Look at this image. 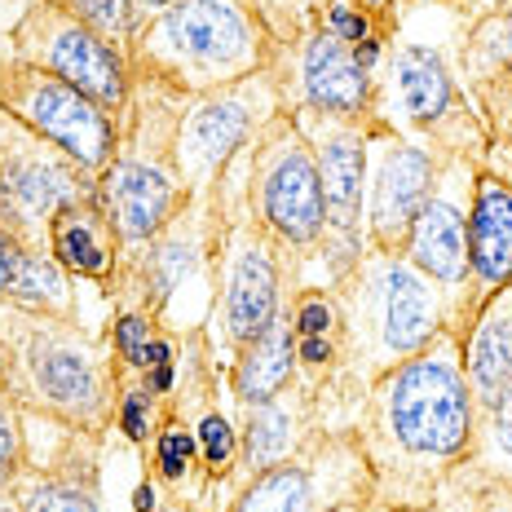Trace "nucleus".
<instances>
[{
	"label": "nucleus",
	"mask_w": 512,
	"mask_h": 512,
	"mask_svg": "<svg viewBox=\"0 0 512 512\" xmlns=\"http://www.w3.org/2000/svg\"><path fill=\"white\" fill-rule=\"evenodd\" d=\"M473 433L477 402L464 358L460 345L442 332L429 349L376 380L358 446L380 499H411V486H429L433 464L460 460L473 446Z\"/></svg>",
	"instance_id": "1"
},
{
	"label": "nucleus",
	"mask_w": 512,
	"mask_h": 512,
	"mask_svg": "<svg viewBox=\"0 0 512 512\" xmlns=\"http://www.w3.org/2000/svg\"><path fill=\"white\" fill-rule=\"evenodd\" d=\"M5 384L23 415H40L71 433L102 437L120 411V367L106 358L80 323L0 305Z\"/></svg>",
	"instance_id": "2"
},
{
	"label": "nucleus",
	"mask_w": 512,
	"mask_h": 512,
	"mask_svg": "<svg viewBox=\"0 0 512 512\" xmlns=\"http://www.w3.org/2000/svg\"><path fill=\"white\" fill-rule=\"evenodd\" d=\"M279 45L243 0H173L142 18L128 67L177 98H204L270 71Z\"/></svg>",
	"instance_id": "3"
},
{
	"label": "nucleus",
	"mask_w": 512,
	"mask_h": 512,
	"mask_svg": "<svg viewBox=\"0 0 512 512\" xmlns=\"http://www.w3.org/2000/svg\"><path fill=\"white\" fill-rule=\"evenodd\" d=\"M340 309L349 327V367L345 376L362 380L384 376L389 367L415 358L446 332V301L442 292L424 279L407 256L371 252L336 274Z\"/></svg>",
	"instance_id": "4"
},
{
	"label": "nucleus",
	"mask_w": 512,
	"mask_h": 512,
	"mask_svg": "<svg viewBox=\"0 0 512 512\" xmlns=\"http://www.w3.org/2000/svg\"><path fill=\"white\" fill-rule=\"evenodd\" d=\"M248 212L283 252H314L327 239L318 159L301 124L279 111L248 146Z\"/></svg>",
	"instance_id": "5"
},
{
	"label": "nucleus",
	"mask_w": 512,
	"mask_h": 512,
	"mask_svg": "<svg viewBox=\"0 0 512 512\" xmlns=\"http://www.w3.org/2000/svg\"><path fill=\"white\" fill-rule=\"evenodd\" d=\"M283 111L279 76L256 71V76L230 84V89L186 98L177 115V177L190 190V199H208L230 173V164L256 142L265 124Z\"/></svg>",
	"instance_id": "6"
},
{
	"label": "nucleus",
	"mask_w": 512,
	"mask_h": 512,
	"mask_svg": "<svg viewBox=\"0 0 512 512\" xmlns=\"http://www.w3.org/2000/svg\"><path fill=\"white\" fill-rule=\"evenodd\" d=\"M0 111L45 137L49 146H58L93 177H102L120 151V115L14 53H0Z\"/></svg>",
	"instance_id": "7"
},
{
	"label": "nucleus",
	"mask_w": 512,
	"mask_h": 512,
	"mask_svg": "<svg viewBox=\"0 0 512 512\" xmlns=\"http://www.w3.org/2000/svg\"><path fill=\"white\" fill-rule=\"evenodd\" d=\"M89 195H98V177L0 111V226L27 248L49 252L53 217Z\"/></svg>",
	"instance_id": "8"
},
{
	"label": "nucleus",
	"mask_w": 512,
	"mask_h": 512,
	"mask_svg": "<svg viewBox=\"0 0 512 512\" xmlns=\"http://www.w3.org/2000/svg\"><path fill=\"white\" fill-rule=\"evenodd\" d=\"M5 53L31 62V67L49 71V76L67 80L71 89L89 93L98 106L111 115H124L128 98H133V67L128 53L115 49L106 36L84 27L80 18L62 14V9L31 0L18 14V23L5 36Z\"/></svg>",
	"instance_id": "9"
},
{
	"label": "nucleus",
	"mask_w": 512,
	"mask_h": 512,
	"mask_svg": "<svg viewBox=\"0 0 512 512\" xmlns=\"http://www.w3.org/2000/svg\"><path fill=\"white\" fill-rule=\"evenodd\" d=\"M301 124L309 151L318 159L327 204V239L323 248L332 256V274H345L362 256V186H367V142L376 120H332V115L301 111L292 115Z\"/></svg>",
	"instance_id": "10"
},
{
	"label": "nucleus",
	"mask_w": 512,
	"mask_h": 512,
	"mask_svg": "<svg viewBox=\"0 0 512 512\" xmlns=\"http://www.w3.org/2000/svg\"><path fill=\"white\" fill-rule=\"evenodd\" d=\"M212 248L221 256L217 318L226 327L230 349L239 354L283 309V265H279L283 248L256 226L252 212H243L226 230L212 234Z\"/></svg>",
	"instance_id": "11"
},
{
	"label": "nucleus",
	"mask_w": 512,
	"mask_h": 512,
	"mask_svg": "<svg viewBox=\"0 0 512 512\" xmlns=\"http://www.w3.org/2000/svg\"><path fill=\"white\" fill-rule=\"evenodd\" d=\"M442 164L407 142V137L389 133V124H371L367 142V208H362V243L371 252L402 256L407 234L420 217L424 199L433 195Z\"/></svg>",
	"instance_id": "12"
},
{
	"label": "nucleus",
	"mask_w": 512,
	"mask_h": 512,
	"mask_svg": "<svg viewBox=\"0 0 512 512\" xmlns=\"http://www.w3.org/2000/svg\"><path fill=\"white\" fill-rule=\"evenodd\" d=\"M389 93L393 111L407 120L415 133L433 137L442 155H464L473 142V115L455 89L451 67L442 53L429 45H398L389 53Z\"/></svg>",
	"instance_id": "13"
},
{
	"label": "nucleus",
	"mask_w": 512,
	"mask_h": 512,
	"mask_svg": "<svg viewBox=\"0 0 512 512\" xmlns=\"http://www.w3.org/2000/svg\"><path fill=\"white\" fill-rule=\"evenodd\" d=\"M292 58L296 111H318L332 120H376V71L354 58V45L336 40L332 31L309 23L292 45L279 49Z\"/></svg>",
	"instance_id": "14"
},
{
	"label": "nucleus",
	"mask_w": 512,
	"mask_h": 512,
	"mask_svg": "<svg viewBox=\"0 0 512 512\" xmlns=\"http://www.w3.org/2000/svg\"><path fill=\"white\" fill-rule=\"evenodd\" d=\"M402 256L442 292V301L460 296L473 283V270H468V212L460 195L442 190V173H437L433 195L424 199L420 217H415Z\"/></svg>",
	"instance_id": "15"
},
{
	"label": "nucleus",
	"mask_w": 512,
	"mask_h": 512,
	"mask_svg": "<svg viewBox=\"0 0 512 512\" xmlns=\"http://www.w3.org/2000/svg\"><path fill=\"white\" fill-rule=\"evenodd\" d=\"M93 442H98V437L67 429V442L53 451L49 464L27 460V468L14 477V486H9L18 512H102Z\"/></svg>",
	"instance_id": "16"
},
{
	"label": "nucleus",
	"mask_w": 512,
	"mask_h": 512,
	"mask_svg": "<svg viewBox=\"0 0 512 512\" xmlns=\"http://www.w3.org/2000/svg\"><path fill=\"white\" fill-rule=\"evenodd\" d=\"M49 256L71 274V279H89V283L111 287L115 270H120L124 243H120V234H115L98 195L80 199V204L62 208L58 217H53Z\"/></svg>",
	"instance_id": "17"
},
{
	"label": "nucleus",
	"mask_w": 512,
	"mask_h": 512,
	"mask_svg": "<svg viewBox=\"0 0 512 512\" xmlns=\"http://www.w3.org/2000/svg\"><path fill=\"white\" fill-rule=\"evenodd\" d=\"M468 270L473 283L499 292L512 283V186L495 173L473 177L468 199Z\"/></svg>",
	"instance_id": "18"
},
{
	"label": "nucleus",
	"mask_w": 512,
	"mask_h": 512,
	"mask_svg": "<svg viewBox=\"0 0 512 512\" xmlns=\"http://www.w3.org/2000/svg\"><path fill=\"white\" fill-rule=\"evenodd\" d=\"M460 358L473 402L495 411L512 389V283L508 292H490V301L468 318Z\"/></svg>",
	"instance_id": "19"
},
{
	"label": "nucleus",
	"mask_w": 512,
	"mask_h": 512,
	"mask_svg": "<svg viewBox=\"0 0 512 512\" xmlns=\"http://www.w3.org/2000/svg\"><path fill=\"white\" fill-rule=\"evenodd\" d=\"M0 305L76 323L71 274L62 270L49 252H36V248H27L23 239H14L5 226H0Z\"/></svg>",
	"instance_id": "20"
},
{
	"label": "nucleus",
	"mask_w": 512,
	"mask_h": 512,
	"mask_svg": "<svg viewBox=\"0 0 512 512\" xmlns=\"http://www.w3.org/2000/svg\"><path fill=\"white\" fill-rule=\"evenodd\" d=\"M340 442L345 437H318L305 451H296L292 460L256 473L230 512H323V508H332V504H318V482H323V468L332 464Z\"/></svg>",
	"instance_id": "21"
},
{
	"label": "nucleus",
	"mask_w": 512,
	"mask_h": 512,
	"mask_svg": "<svg viewBox=\"0 0 512 512\" xmlns=\"http://www.w3.org/2000/svg\"><path fill=\"white\" fill-rule=\"evenodd\" d=\"M239 407H243L239 451H243V464L252 468V477L301 451L305 402L296 393H279V398H265V402H239Z\"/></svg>",
	"instance_id": "22"
},
{
	"label": "nucleus",
	"mask_w": 512,
	"mask_h": 512,
	"mask_svg": "<svg viewBox=\"0 0 512 512\" xmlns=\"http://www.w3.org/2000/svg\"><path fill=\"white\" fill-rule=\"evenodd\" d=\"M230 384H234V398L239 402L279 398V393H287L296 384V336H292V314H287V305L252 345L239 349Z\"/></svg>",
	"instance_id": "23"
},
{
	"label": "nucleus",
	"mask_w": 512,
	"mask_h": 512,
	"mask_svg": "<svg viewBox=\"0 0 512 512\" xmlns=\"http://www.w3.org/2000/svg\"><path fill=\"white\" fill-rule=\"evenodd\" d=\"M464 67H468V76H477V80L512 71V9H490L482 23L468 31Z\"/></svg>",
	"instance_id": "24"
},
{
	"label": "nucleus",
	"mask_w": 512,
	"mask_h": 512,
	"mask_svg": "<svg viewBox=\"0 0 512 512\" xmlns=\"http://www.w3.org/2000/svg\"><path fill=\"white\" fill-rule=\"evenodd\" d=\"M45 5L80 18L84 27H93L98 36H106L115 49H124V53H128V45H133L137 27H142V5H137V0H45Z\"/></svg>",
	"instance_id": "25"
},
{
	"label": "nucleus",
	"mask_w": 512,
	"mask_h": 512,
	"mask_svg": "<svg viewBox=\"0 0 512 512\" xmlns=\"http://www.w3.org/2000/svg\"><path fill=\"white\" fill-rule=\"evenodd\" d=\"M164 336L159 332V314L142 305H120V314H115L111 323V358L115 367H120V376H142L146 371V354H151V345Z\"/></svg>",
	"instance_id": "26"
},
{
	"label": "nucleus",
	"mask_w": 512,
	"mask_h": 512,
	"mask_svg": "<svg viewBox=\"0 0 512 512\" xmlns=\"http://www.w3.org/2000/svg\"><path fill=\"white\" fill-rule=\"evenodd\" d=\"M195 437H199V460L208 464V473L212 477H226L230 468H234V460H239V429L230 424V415H221L217 407H208L204 415H199L195 424Z\"/></svg>",
	"instance_id": "27"
},
{
	"label": "nucleus",
	"mask_w": 512,
	"mask_h": 512,
	"mask_svg": "<svg viewBox=\"0 0 512 512\" xmlns=\"http://www.w3.org/2000/svg\"><path fill=\"white\" fill-rule=\"evenodd\" d=\"M199 460V437L181 415H168L155 433V468L164 482H181L190 473V464Z\"/></svg>",
	"instance_id": "28"
},
{
	"label": "nucleus",
	"mask_w": 512,
	"mask_h": 512,
	"mask_svg": "<svg viewBox=\"0 0 512 512\" xmlns=\"http://www.w3.org/2000/svg\"><path fill=\"white\" fill-rule=\"evenodd\" d=\"M243 5L252 9L256 23L270 31V40L283 49V45H292L309 23H314L318 0H243Z\"/></svg>",
	"instance_id": "29"
},
{
	"label": "nucleus",
	"mask_w": 512,
	"mask_h": 512,
	"mask_svg": "<svg viewBox=\"0 0 512 512\" xmlns=\"http://www.w3.org/2000/svg\"><path fill=\"white\" fill-rule=\"evenodd\" d=\"M27 468V433H23V411L14 407L5 389H0V490L14 486V477Z\"/></svg>",
	"instance_id": "30"
},
{
	"label": "nucleus",
	"mask_w": 512,
	"mask_h": 512,
	"mask_svg": "<svg viewBox=\"0 0 512 512\" xmlns=\"http://www.w3.org/2000/svg\"><path fill=\"white\" fill-rule=\"evenodd\" d=\"M155 393H146L142 384L137 389H124L120 384V411H115V424L128 442H146L151 437V415H155Z\"/></svg>",
	"instance_id": "31"
},
{
	"label": "nucleus",
	"mask_w": 512,
	"mask_h": 512,
	"mask_svg": "<svg viewBox=\"0 0 512 512\" xmlns=\"http://www.w3.org/2000/svg\"><path fill=\"white\" fill-rule=\"evenodd\" d=\"M490 442H495L499 455L512 460V389H508V398L490 411Z\"/></svg>",
	"instance_id": "32"
},
{
	"label": "nucleus",
	"mask_w": 512,
	"mask_h": 512,
	"mask_svg": "<svg viewBox=\"0 0 512 512\" xmlns=\"http://www.w3.org/2000/svg\"><path fill=\"white\" fill-rule=\"evenodd\" d=\"M354 5H358V9H367V14L380 23V14H384V9H393V5H398V0H354Z\"/></svg>",
	"instance_id": "33"
},
{
	"label": "nucleus",
	"mask_w": 512,
	"mask_h": 512,
	"mask_svg": "<svg viewBox=\"0 0 512 512\" xmlns=\"http://www.w3.org/2000/svg\"><path fill=\"white\" fill-rule=\"evenodd\" d=\"M137 5H142V18H146V14H155V9H164V5H173V0H137Z\"/></svg>",
	"instance_id": "34"
},
{
	"label": "nucleus",
	"mask_w": 512,
	"mask_h": 512,
	"mask_svg": "<svg viewBox=\"0 0 512 512\" xmlns=\"http://www.w3.org/2000/svg\"><path fill=\"white\" fill-rule=\"evenodd\" d=\"M0 512H18V504H14V495H9V490H0Z\"/></svg>",
	"instance_id": "35"
},
{
	"label": "nucleus",
	"mask_w": 512,
	"mask_h": 512,
	"mask_svg": "<svg viewBox=\"0 0 512 512\" xmlns=\"http://www.w3.org/2000/svg\"><path fill=\"white\" fill-rule=\"evenodd\" d=\"M442 5H451V9H464V5H473V0H442Z\"/></svg>",
	"instance_id": "36"
},
{
	"label": "nucleus",
	"mask_w": 512,
	"mask_h": 512,
	"mask_svg": "<svg viewBox=\"0 0 512 512\" xmlns=\"http://www.w3.org/2000/svg\"><path fill=\"white\" fill-rule=\"evenodd\" d=\"M0 384H5V345H0Z\"/></svg>",
	"instance_id": "37"
}]
</instances>
